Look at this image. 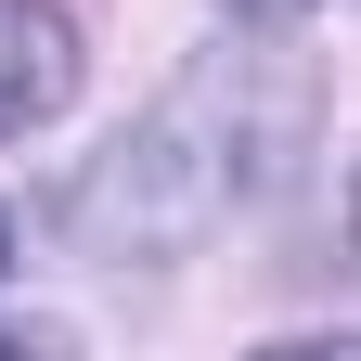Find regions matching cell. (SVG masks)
<instances>
[{
	"mask_svg": "<svg viewBox=\"0 0 361 361\" xmlns=\"http://www.w3.org/2000/svg\"><path fill=\"white\" fill-rule=\"evenodd\" d=\"M310 155H323V78L297 52H207L52 194V233L78 258H194L207 233L284 207Z\"/></svg>",
	"mask_w": 361,
	"mask_h": 361,
	"instance_id": "obj_1",
	"label": "cell"
},
{
	"mask_svg": "<svg viewBox=\"0 0 361 361\" xmlns=\"http://www.w3.org/2000/svg\"><path fill=\"white\" fill-rule=\"evenodd\" d=\"M78 13L65 0H0V142H26V129H52L78 104Z\"/></svg>",
	"mask_w": 361,
	"mask_h": 361,
	"instance_id": "obj_2",
	"label": "cell"
},
{
	"mask_svg": "<svg viewBox=\"0 0 361 361\" xmlns=\"http://www.w3.org/2000/svg\"><path fill=\"white\" fill-rule=\"evenodd\" d=\"M207 13H219V26H245V39H284V26L323 13V0H207Z\"/></svg>",
	"mask_w": 361,
	"mask_h": 361,
	"instance_id": "obj_3",
	"label": "cell"
},
{
	"mask_svg": "<svg viewBox=\"0 0 361 361\" xmlns=\"http://www.w3.org/2000/svg\"><path fill=\"white\" fill-rule=\"evenodd\" d=\"M245 361H361L348 336H271V348H245Z\"/></svg>",
	"mask_w": 361,
	"mask_h": 361,
	"instance_id": "obj_4",
	"label": "cell"
},
{
	"mask_svg": "<svg viewBox=\"0 0 361 361\" xmlns=\"http://www.w3.org/2000/svg\"><path fill=\"white\" fill-rule=\"evenodd\" d=\"M0 361H78L65 336H0Z\"/></svg>",
	"mask_w": 361,
	"mask_h": 361,
	"instance_id": "obj_5",
	"label": "cell"
},
{
	"mask_svg": "<svg viewBox=\"0 0 361 361\" xmlns=\"http://www.w3.org/2000/svg\"><path fill=\"white\" fill-rule=\"evenodd\" d=\"M0 271H13V207H0Z\"/></svg>",
	"mask_w": 361,
	"mask_h": 361,
	"instance_id": "obj_6",
	"label": "cell"
}]
</instances>
